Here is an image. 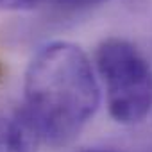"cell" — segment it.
I'll return each mask as SVG.
<instances>
[{
	"label": "cell",
	"mask_w": 152,
	"mask_h": 152,
	"mask_svg": "<svg viewBox=\"0 0 152 152\" xmlns=\"http://www.w3.org/2000/svg\"><path fill=\"white\" fill-rule=\"evenodd\" d=\"M57 6L64 7V9H88L93 6H100L104 2H109V0H52Z\"/></svg>",
	"instance_id": "obj_5"
},
{
	"label": "cell",
	"mask_w": 152,
	"mask_h": 152,
	"mask_svg": "<svg viewBox=\"0 0 152 152\" xmlns=\"http://www.w3.org/2000/svg\"><path fill=\"white\" fill-rule=\"evenodd\" d=\"M95 63L113 120L141 124L152 109V66L143 52L124 38H107L99 45Z\"/></svg>",
	"instance_id": "obj_2"
},
{
	"label": "cell",
	"mask_w": 152,
	"mask_h": 152,
	"mask_svg": "<svg viewBox=\"0 0 152 152\" xmlns=\"http://www.w3.org/2000/svg\"><path fill=\"white\" fill-rule=\"evenodd\" d=\"M41 2L43 0H0V11H29Z\"/></svg>",
	"instance_id": "obj_4"
},
{
	"label": "cell",
	"mask_w": 152,
	"mask_h": 152,
	"mask_svg": "<svg viewBox=\"0 0 152 152\" xmlns=\"http://www.w3.org/2000/svg\"><path fill=\"white\" fill-rule=\"evenodd\" d=\"M77 152H113V150H106V148H83Z\"/></svg>",
	"instance_id": "obj_6"
},
{
	"label": "cell",
	"mask_w": 152,
	"mask_h": 152,
	"mask_svg": "<svg viewBox=\"0 0 152 152\" xmlns=\"http://www.w3.org/2000/svg\"><path fill=\"white\" fill-rule=\"evenodd\" d=\"M39 143V132L25 109L0 113V152H38Z\"/></svg>",
	"instance_id": "obj_3"
},
{
	"label": "cell",
	"mask_w": 152,
	"mask_h": 152,
	"mask_svg": "<svg viewBox=\"0 0 152 152\" xmlns=\"http://www.w3.org/2000/svg\"><path fill=\"white\" fill-rule=\"evenodd\" d=\"M25 113L43 143H70L93 118L100 88L84 50L70 41L43 45L29 61L23 81Z\"/></svg>",
	"instance_id": "obj_1"
}]
</instances>
